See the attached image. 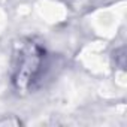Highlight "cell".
Here are the masks:
<instances>
[{
	"mask_svg": "<svg viewBox=\"0 0 127 127\" xmlns=\"http://www.w3.org/2000/svg\"><path fill=\"white\" fill-rule=\"evenodd\" d=\"M45 64V49L34 40L26 39L15 45L12 58V84L18 91L30 90L40 78Z\"/></svg>",
	"mask_w": 127,
	"mask_h": 127,
	"instance_id": "obj_1",
	"label": "cell"
}]
</instances>
